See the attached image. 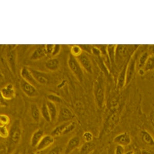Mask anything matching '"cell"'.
Returning a JSON list of instances; mask_svg holds the SVG:
<instances>
[{
  "label": "cell",
  "mask_w": 154,
  "mask_h": 154,
  "mask_svg": "<svg viewBox=\"0 0 154 154\" xmlns=\"http://www.w3.org/2000/svg\"><path fill=\"white\" fill-rule=\"evenodd\" d=\"M127 64L123 67L118 76L117 86L118 89H122L126 86V69Z\"/></svg>",
  "instance_id": "d6986e66"
},
{
  "label": "cell",
  "mask_w": 154,
  "mask_h": 154,
  "mask_svg": "<svg viewBox=\"0 0 154 154\" xmlns=\"http://www.w3.org/2000/svg\"><path fill=\"white\" fill-rule=\"evenodd\" d=\"M149 53L150 54H154V45H151L149 48Z\"/></svg>",
  "instance_id": "60d3db41"
},
{
  "label": "cell",
  "mask_w": 154,
  "mask_h": 154,
  "mask_svg": "<svg viewBox=\"0 0 154 154\" xmlns=\"http://www.w3.org/2000/svg\"><path fill=\"white\" fill-rule=\"evenodd\" d=\"M46 104L48 105L49 114L51 115V122H54L56 121L57 118H58V110L57 109L56 105L54 103L49 101H48L46 102Z\"/></svg>",
  "instance_id": "cb8c5ba5"
},
{
  "label": "cell",
  "mask_w": 154,
  "mask_h": 154,
  "mask_svg": "<svg viewBox=\"0 0 154 154\" xmlns=\"http://www.w3.org/2000/svg\"><path fill=\"white\" fill-rule=\"evenodd\" d=\"M10 131L5 126H0V137L2 138L6 139L9 137Z\"/></svg>",
  "instance_id": "836d02e7"
},
{
  "label": "cell",
  "mask_w": 154,
  "mask_h": 154,
  "mask_svg": "<svg viewBox=\"0 0 154 154\" xmlns=\"http://www.w3.org/2000/svg\"><path fill=\"white\" fill-rule=\"evenodd\" d=\"M9 134L10 141L12 143L17 145L19 143L22 138V126L19 119H16L11 126Z\"/></svg>",
  "instance_id": "277c9868"
},
{
  "label": "cell",
  "mask_w": 154,
  "mask_h": 154,
  "mask_svg": "<svg viewBox=\"0 0 154 154\" xmlns=\"http://www.w3.org/2000/svg\"><path fill=\"white\" fill-rule=\"evenodd\" d=\"M12 154H21V153L20 152H16L14 153H13Z\"/></svg>",
  "instance_id": "ee69618b"
},
{
  "label": "cell",
  "mask_w": 154,
  "mask_h": 154,
  "mask_svg": "<svg viewBox=\"0 0 154 154\" xmlns=\"http://www.w3.org/2000/svg\"><path fill=\"white\" fill-rule=\"evenodd\" d=\"M20 74L23 80L31 83L34 86H37L38 84L33 77L32 72L30 70V69L27 67H24L22 68L20 72Z\"/></svg>",
  "instance_id": "9a60e30c"
},
{
  "label": "cell",
  "mask_w": 154,
  "mask_h": 154,
  "mask_svg": "<svg viewBox=\"0 0 154 154\" xmlns=\"http://www.w3.org/2000/svg\"><path fill=\"white\" fill-rule=\"evenodd\" d=\"M54 142V137L52 135H45L35 149L37 152H42L50 147Z\"/></svg>",
  "instance_id": "8fae6325"
},
{
  "label": "cell",
  "mask_w": 154,
  "mask_h": 154,
  "mask_svg": "<svg viewBox=\"0 0 154 154\" xmlns=\"http://www.w3.org/2000/svg\"><path fill=\"white\" fill-rule=\"evenodd\" d=\"M61 49V45L59 44H56L54 45V49H53V53L51 55L53 56H56L59 54Z\"/></svg>",
  "instance_id": "74e56055"
},
{
  "label": "cell",
  "mask_w": 154,
  "mask_h": 154,
  "mask_svg": "<svg viewBox=\"0 0 154 154\" xmlns=\"http://www.w3.org/2000/svg\"><path fill=\"white\" fill-rule=\"evenodd\" d=\"M82 137L85 142H87V143L92 142L93 139H94L93 134L91 131H89L84 132L83 134Z\"/></svg>",
  "instance_id": "e575fe53"
},
{
  "label": "cell",
  "mask_w": 154,
  "mask_h": 154,
  "mask_svg": "<svg viewBox=\"0 0 154 154\" xmlns=\"http://www.w3.org/2000/svg\"><path fill=\"white\" fill-rule=\"evenodd\" d=\"M119 119L120 117L118 110L112 112V114L107 118L104 123L103 129L104 133L109 134L112 131L118 124Z\"/></svg>",
  "instance_id": "5b68a950"
},
{
  "label": "cell",
  "mask_w": 154,
  "mask_h": 154,
  "mask_svg": "<svg viewBox=\"0 0 154 154\" xmlns=\"http://www.w3.org/2000/svg\"><path fill=\"white\" fill-rule=\"evenodd\" d=\"M48 54L46 51L45 46H40L35 48L30 56V59L32 61L40 60Z\"/></svg>",
  "instance_id": "e0dca14e"
},
{
  "label": "cell",
  "mask_w": 154,
  "mask_h": 154,
  "mask_svg": "<svg viewBox=\"0 0 154 154\" xmlns=\"http://www.w3.org/2000/svg\"><path fill=\"white\" fill-rule=\"evenodd\" d=\"M94 95L97 106L99 109L103 108L105 103V88L101 77H98L94 82Z\"/></svg>",
  "instance_id": "7a4b0ae2"
},
{
  "label": "cell",
  "mask_w": 154,
  "mask_h": 154,
  "mask_svg": "<svg viewBox=\"0 0 154 154\" xmlns=\"http://www.w3.org/2000/svg\"><path fill=\"white\" fill-rule=\"evenodd\" d=\"M75 128H76V125L75 122H72V121L69 122L65 128L64 131L63 132V135L70 134L75 130Z\"/></svg>",
  "instance_id": "4dcf8cb0"
},
{
  "label": "cell",
  "mask_w": 154,
  "mask_h": 154,
  "mask_svg": "<svg viewBox=\"0 0 154 154\" xmlns=\"http://www.w3.org/2000/svg\"><path fill=\"white\" fill-rule=\"evenodd\" d=\"M134 154H142V151H140V150H137V151H134Z\"/></svg>",
  "instance_id": "b9f144b4"
},
{
  "label": "cell",
  "mask_w": 154,
  "mask_h": 154,
  "mask_svg": "<svg viewBox=\"0 0 154 154\" xmlns=\"http://www.w3.org/2000/svg\"><path fill=\"white\" fill-rule=\"evenodd\" d=\"M20 84L22 91L29 98H34L38 96V91L36 89L35 86L32 84L27 82L23 79L21 80Z\"/></svg>",
  "instance_id": "52a82bcc"
},
{
  "label": "cell",
  "mask_w": 154,
  "mask_h": 154,
  "mask_svg": "<svg viewBox=\"0 0 154 154\" xmlns=\"http://www.w3.org/2000/svg\"><path fill=\"white\" fill-rule=\"evenodd\" d=\"M138 58L137 51L135 54L130 58L126 65V86L129 84L135 75L136 69L137 59Z\"/></svg>",
  "instance_id": "8992f818"
},
{
  "label": "cell",
  "mask_w": 154,
  "mask_h": 154,
  "mask_svg": "<svg viewBox=\"0 0 154 154\" xmlns=\"http://www.w3.org/2000/svg\"><path fill=\"white\" fill-rule=\"evenodd\" d=\"M141 138L142 142L145 145L154 148V138L152 135L147 131H142L141 132Z\"/></svg>",
  "instance_id": "ffe728a7"
},
{
  "label": "cell",
  "mask_w": 154,
  "mask_h": 154,
  "mask_svg": "<svg viewBox=\"0 0 154 154\" xmlns=\"http://www.w3.org/2000/svg\"><path fill=\"white\" fill-rule=\"evenodd\" d=\"M54 44H47V45H45L46 51L48 54H52L53 49H54Z\"/></svg>",
  "instance_id": "f35d334b"
},
{
  "label": "cell",
  "mask_w": 154,
  "mask_h": 154,
  "mask_svg": "<svg viewBox=\"0 0 154 154\" xmlns=\"http://www.w3.org/2000/svg\"><path fill=\"white\" fill-rule=\"evenodd\" d=\"M10 118L5 114H1L0 115V125L1 126H6L10 123Z\"/></svg>",
  "instance_id": "d6a6232c"
},
{
  "label": "cell",
  "mask_w": 154,
  "mask_h": 154,
  "mask_svg": "<svg viewBox=\"0 0 154 154\" xmlns=\"http://www.w3.org/2000/svg\"><path fill=\"white\" fill-rule=\"evenodd\" d=\"M48 99L49 101L52 102L54 103H61L63 101L61 98L58 95L54 94H49L48 95Z\"/></svg>",
  "instance_id": "1f68e13d"
},
{
  "label": "cell",
  "mask_w": 154,
  "mask_h": 154,
  "mask_svg": "<svg viewBox=\"0 0 154 154\" xmlns=\"http://www.w3.org/2000/svg\"><path fill=\"white\" fill-rule=\"evenodd\" d=\"M31 116L33 121L35 122L38 123L40 121L41 110L38 108V105L35 103L32 104L30 106Z\"/></svg>",
  "instance_id": "7402d4cb"
},
{
  "label": "cell",
  "mask_w": 154,
  "mask_h": 154,
  "mask_svg": "<svg viewBox=\"0 0 154 154\" xmlns=\"http://www.w3.org/2000/svg\"><path fill=\"white\" fill-rule=\"evenodd\" d=\"M150 120H151V122L152 125V126H153L154 130V111L151 112V115H150Z\"/></svg>",
  "instance_id": "ab89813d"
},
{
  "label": "cell",
  "mask_w": 154,
  "mask_h": 154,
  "mask_svg": "<svg viewBox=\"0 0 154 154\" xmlns=\"http://www.w3.org/2000/svg\"><path fill=\"white\" fill-rule=\"evenodd\" d=\"M116 48V45H109L107 46L106 52L107 53L110 64L114 63L115 62Z\"/></svg>",
  "instance_id": "484cf974"
},
{
  "label": "cell",
  "mask_w": 154,
  "mask_h": 154,
  "mask_svg": "<svg viewBox=\"0 0 154 154\" xmlns=\"http://www.w3.org/2000/svg\"><path fill=\"white\" fill-rule=\"evenodd\" d=\"M68 65L70 70L77 77L78 80L80 82H82L84 76L82 68L77 58L73 56L72 54H69L68 57Z\"/></svg>",
  "instance_id": "3957f363"
},
{
  "label": "cell",
  "mask_w": 154,
  "mask_h": 154,
  "mask_svg": "<svg viewBox=\"0 0 154 154\" xmlns=\"http://www.w3.org/2000/svg\"><path fill=\"white\" fill-rule=\"evenodd\" d=\"M1 95L4 100H10L16 96V91L14 86L11 83L1 89Z\"/></svg>",
  "instance_id": "7c38bea8"
},
{
  "label": "cell",
  "mask_w": 154,
  "mask_h": 154,
  "mask_svg": "<svg viewBox=\"0 0 154 154\" xmlns=\"http://www.w3.org/2000/svg\"><path fill=\"white\" fill-rule=\"evenodd\" d=\"M143 69L144 72H148L154 70V54L149 55Z\"/></svg>",
  "instance_id": "83f0119b"
},
{
  "label": "cell",
  "mask_w": 154,
  "mask_h": 154,
  "mask_svg": "<svg viewBox=\"0 0 154 154\" xmlns=\"http://www.w3.org/2000/svg\"><path fill=\"white\" fill-rule=\"evenodd\" d=\"M44 136V131L41 129H38L35 131L32 134L30 140V144L32 147L36 148Z\"/></svg>",
  "instance_id": "ac0fdd59"
},
{
  "label": "cell",
  "mask_w": 154,
  "mask_h": 154,
  "mask_svg": "<svg viewBox=\"0 0 154 154\" xmlns=\"http://www.w3.org/2000/svg\"><path fill=\"white\" fill-rule=\"evenodd\" d=\"M140 45H116L115 62L118 64L128 63L130 58L138 49Z\"/></svg>",
  "instance_id": "6da1fadb"
},
{
  "label": "cell",
  "mask_w": 154,
  "mask_h": 154,
  "mask_svg": "<svg viewBox=\"0 0 154 154\" xmlns=\"http://www.w3.org/2000/svg\"><path fill=\"white\" fill-rule=\"evenodd\" d=\"M114 142L117 145L127 146L131 143V137L128 132H124L117 135L114 138Z\"/></svg>",
  "instance_id": "9c48e42d"
},
{
  "label": "cell",
  "mask_w": 154,
  "mask_h": 154,
  "mask_svg": "<svg viewBox=\"0 0 154 154\" xmlns=\"http://www.w3.org/2000/svg\"><path fill=\"white\" fill-rule=\"evenodd\" d=\"M75 118V115L70 109L62 107L60 109L58 116V121L60 123L70 122Z\"/></svg>",
  "instance_id": "ba28073f"
},
{
  "label": "cell",
  "mask_w": 154,
  "mask_h": 154,
  "mask_svg": "<svg viewBox=\"0 0 154 154\" xmlns=\"http://www.w3.org/2000/svg\"><path fill=\"white\" fill-rule=\"evenodd\" d=\"M96 147V145L94 143L92 142H85L81 146L78 154H89L94 150Z\"/></svg>",
  "instance_id": "603a6c76"
},
{
  "label": "cell",
  "mask_w": 154,
  "mask_h": 154,
  "mask_svg": "<svg viewBox=\"0 0 154 154\" xmlns=\"http://www.w3.org/2000/svg\"><path fill=\"white\" fill-rule=\"evenodd\" d=\"M45 66L46 68L48 70L51 71H56L59 68V61L57 58H50L46 61Z\"/></svg>",
  "instance_id": "44dd1931"
},
{
  "label": "cell",
  "mask_w": 154,
  "mask_h": 154,
  "mask_svg": "<svg viewBox=\"0 0 154 154\" xmlns=\"http://www.w3.org/2000/svg\"><path fill=\"white\" fill-rule=\"evenodd\" d=\"M149 55L150 54H149V51H144L140 54L138 59L139 68L140 69H143Z\"/></svg>",
  "instance_id": "f1b7e54d"
},
{
  "label": "cell",
  "mask_w": 154,
  "mask_h": 154,
  "mask_svg": "<svg viewBox=\"0 0 154 154\" xmlns=\"http://www.w3.org/2000/svg\"><path fill=\"white\" fill-rule=\"evenodd\" d=\"M77 58L82 68L88 73H93V66L91 61L85 53H83Z\"/></svg>",
  "instance_id": "30bf717a"
},
{
  "label": "cell",
  "mask_w": 154,
  "mask_h": 154,
  "mask_svg": "<svg viewBox=\"0 0 154 154\" xmlns=\"http://www.w3.org/2000/svg\"><path fill=\"white\" fill-rule=\"evenodd\" d=\"M41 116L44 118L47 122L50 123L51 122V115L49 114V110L48 109V105L46 103H44L41 107Z\"/></svg>",
  "instance_id": "4316f807"
},
{
  "label": "cell",
  "mask_w": 154,
  "mask_h": 154,
  "mask_svg": "<svg viewBox=\"0 0 154 154\" xmlns=\"http://www.w3.org/2000/svg\"><path fill=\"white\" fill-rule=\"evenodd\" d=\"M80 144V139L79 137L75 136L72 137L69 140L66 147H65L64 154H70L71 152L78 147Z\"/></svg>",
  "instance_id": "4fadbf2b"
},
{
  "label": "cell",
  "mask_w": 154,
  "mask_h": 154,
  "mask_svg": "<svg viewBox=\"0 0 154 154\" xmlns=\"http://www.w3.org/2000/svg\"><path fill=\"white\" fill-rule=\"evenodd\" d=\"M30 70L32 72L34 78L38 84L45 85V84H48V83L49 81L48 77L44 72H40L39 70L33 69H30Z\"/></svg>",
  "instance_id": "5bb4252c"
},
{
  "label": "cell",
  "mask_w": 154,
  "mask_h": 154,
  "mask_svg": "<svg viewBox=\"0 0 154 154\" xmlns=\"http://www.w3.org/2000/svg\"><path fill=\"white\" fill-rule=\"evenodd\" d=\"M134 151H130L125 152V154H134Z\"/></svg>",
  "instance_id": "7bdbcfd3"
},
{
  "label": "cell",
  "mask_w": 154,
  "mask_h": 154,
  "mask_svg": "<svg viewBox=\"0 0 154 154\" xmlns=\"http://www.w3.org/2000/svg\"><path fill=\"white\" fill-rule=\"evenodd\" d=\"M125 148L122 145H117L115 149V154H125Z\"/></svg>",
  "instance_id": "8d00e7d4"
},
{
  "label": "cell",
  "mask_w": 154,
  "mask_h": 154,
  "mask_svg": "<svg viewBox=\"0 0 154 154\" xmlns=\"http://www.w3.org/2000/svg\"><path fill=\"white\" fill-rule=\"evenodd\" d=\"M7 61L12 72L16 74L17 54L14 49L8 50L7 53Z\"/></svg>",
  "instance_id": "2e32d148"
},
{
  "label": "cell",
  "mask_w": 154,
  "mask_h": 154,
  "mask_svg": "<svg viewBox=\"0 0 154 154\" xmlns=\"http://www.w3.org/2000/svg\"><path fill=\"white\" fill-rule=\"evenodd\" d=\"M70 51H71V54L73 56L75 57V58L80 56L83 53L82 48H81L80 46L77 45L72 46Z\"/></svg>",
  "instance_id": "f546056e"
},
{
  "label": "cell",
  "mask_w": 154,
  "mask_h": 154,
  "mask_svg": "<svg viewBox=\"0 0 154 154\" xmlns=\"http://www.w3.org/2000/svg\"><path fill=\"white\" fill-rule=\"evenodd\" d=\"M68 122L63 123H61L60 125H58V126H57L56 128L53 129L51 133V135H52L54 137L63 135V132L64 131L65 128Z\"/></svg>",
  "instance_id": "d4e9b609"
},
{
  "label": "cell",
  "mask_w": 154,
  "mask_h": 154,
  "mask_svg": "<svg viewBox=\"0 0 154 154\" xmlns=\"http://www.w3.org/2000/svg\"><path fill=\"white\" fill-rule=\"evenodd\" d=\"M62 152V148L60 146H56L49 150L46 154H61Z\"/></svg>",
  "instance_id": "d590c367"
},
{
  "label": "cell",
  "mask_w": 154,
  "mask_h": 154,
  "mask_svg": "<svg viewBox=\"0 0 154 154\" xmlns=\"http://www.w3.org/2000/svg\"><path fill=\"white\" fill-rule=\"evenodd\" d=\"M42 154V152H36V153H35V154Z\"/></svg>",
  "instance_id": "f6af8a7d"
}]
</instances>
